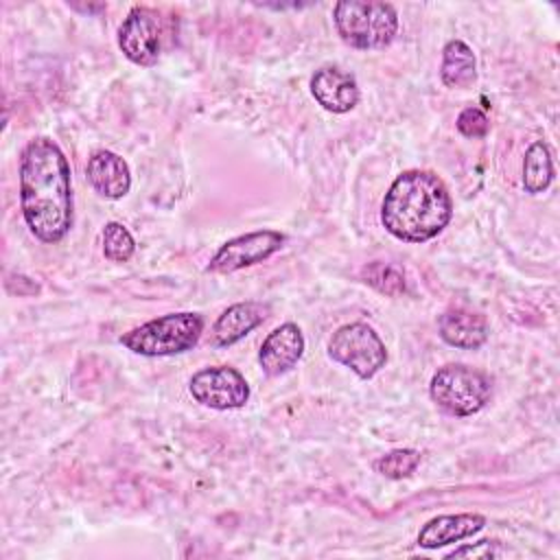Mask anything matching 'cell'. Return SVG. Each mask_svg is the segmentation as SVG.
<instances>
[{"mask_svg": "<svg viewBox=\"0 0 560 560\" xmlns=\"http://www.w3.org/2000/svg\"><path fill=\"white\" fill-rule=\"evenodd\" d=\"M20 208L28 230L44 243L61 241L72 228L70 166L50 138H35L22 151Z\"/></svg>", "mask_w": 560, "mask_h": 560, "instance_id": "obj_1", "label": "cell"}, {"mask_svg": "<svg viewBox=\"0 0 560 560\" xmlns=\"http://www.w3.org/2000/svg\"><path fill=\"white\" fill-rule=\"evenodd\" d=\"M453 214V201L444 182L431 171H405L394 179L381 203L385 230L407 243H424L438 236Z\"/></svg>", "mask_w": 560, "mask_h": 560, "instance_id": "obj_2", "label": "cell"}, {"mask_svg": "<svg viewBox=\"0 0 560 560\" xmlns=\"http://www.w3.org/2000/svg\"><path fill=\"white\" fill-rule=\"evenodd\" d=\"M335 26L339 37L361 50H376L392 44L398 31L396 9L387 2L343 0L335 4Z\"/></svg>", "mask_w": 560, "mask_h": 560, "instance_id": "obj_3", "label": "cell"}, {"mask_svg": "<svg viewBox=\"0 0 560 560\" xmlns=\"http://www.w3.org/2000/svg\"><path fill=\"white\" fill-rule=\"evenodd\" d=\"M201 330L203 317L199 313H168L125 332L120 343L136 354L168 357L195 348Z\"/></svg>", "mask_w": 560, "mask_h": 560, "instance_id": "obj_4", "label": "cell"}, {"mask_svg": "<svg viewBox=\"0 0 560 560\" xmlns=\"http://www.w3.org/2000/svg\"><path fill=\"white\" fill-rule=\"evenodd\" d=\"M429 394L444 411L453 416H472L490 400L492 383L479 370L462 363H448L433 374Z\"/></svg>", "mask_w": 560, "mask_h": 560, "instance_id": "obj_5", "label": "cell"}, {"mask_svg": "<svg viewBox=\"0 0 560 560\" xmlns=\"http://www.w3.org/2000/svg\"><path fill=\"white\" fill-rule=\"evenodd\" d=\"M328 354L350 368L359 378H372L387 361L385 343L374 328L363 322L339 326L328 341Z\"/></svg>", "mask_w": 560, "mask_h": 560, "instance_id": "obj_6", "label": "cell"}, {"mask_svg": "<svg viewBox=\"0 0 560 560\" xmlns=\"http://www.w3.org/2000/svg\"><path fill=\"white\" fill-rule=\"evenodd\" d=\"M188 389L197 402L210 409H238L249 398L245 376L230 365H212L192 374Z\"/></svg>", "mask_w": 560, "mask_h": 560, "instance_id": "obj_7", "label": "cell"}, {"mask_svg": "<svg viewBox=\"0 0 560 560\" xmlns=\"http://www.w3.org/2000/svg\"><path fill=\"white\" fill-rule=\"evenodd\" d=\"M284 243V234L276 230H260L241 234L219 247V252L212 256L208 271L210 273H232L243 267L256 265L273 256Z\"/></svg>", "mask_w": 560, "mask_h": 560, "instance_id": "obj_8", "label": "cell"}, {"mask_svg": "<svg viewBox=\"0 0 560 560\" xmlns=\"http://www.w3.org/2000/svg\"><path fill=\"white\" fill-rule=\"evenodd\" d=\"M118 46L138 66H153L160 57V15L149 7H133L118 28Z\"/></svg>", "mask_w": 560, "mask_h": 560, "instance_id": "obj_9", "label": "cell"}, {"mask_svg": "<svg viewBox=\"0 0 560 560\" xmlns=\"http://www.w3.org/2000/svg\"><path fill=\"white\" fill-rule=\"evenodd\" d=\"M304 352V335L295 324H282L267 335L260 346L258 363L265 374L280 376L289 372Z\"/></svg>", "mask_w": 560, "mask_h": 560, "instance_id": "obj_10", "label": "cell"}, {"mask_svg": "<svg viewBox=\"0 0 560 560\" xmlns=\"http://www.w3.org/2000/svg\"><path fill=\"white\" fill-rule=\"evenodd\" d=\"M311 92L315 101L332 114H346L359 103L357 79L335 66H324L311 77Z\"/></svg>", "mask_w": 560, "mask_h": 560, "instance_id": "obj_11", "label": "cell"}, {"mask_svg": "<svg viewBox=\"0 0 560 560\" xmlns=\"http://www.w3.org/2000/svg\"><path fill=\"white\" fill-rule=\"evenodd\" d=\"M269 315V306L262 302H238L225 308L212 326V341L219 348L232 346L260 326Z\"/></svg>", "mask_w": 560, "mask_h": 560, "instance_id": "obj_12", "label": "cell"}, {"mask_svg": "<svg viewBox=\"0 0 560 560\" xmlns=\"http://www.w3.org/2000/svg\"><path fill=\"white\" fill-rule=\"evenodd\" d=\"M88 182L105 199H120L129 192L131 175L127 162L112 151H96L88 160Z\"/></svg>", "mask_w": 560, "mask_h": 560, "instance_id": "obj_13", "label": "cell"}, {"mask_svg": "<svg viewBox=\"0 0 560 560\" xmlns=\"http://www.w3.org/2000/svg\"><path fill=\"white\" fill-rule=\"evenodd\" d=\"M440 337L455 348L475 350L488 339V322L483 315L466 308H446L438 319Z\"/></svg>", "mask_w": 560, "mask_h": 560, "instance_id": "obj_14", "label": "cell"}, {"mask_svg": "<svg viewBox=\"0 0 560 560\" xmlns=\"http://www.w3.org/2000/svg\"><path fill=\"white\" fill-rule=\"evenodd\" d=\"M483 525L486 518L481 514H442L420 529L418 545L424 549H438L477 534Z\"/></svg>", "mask_w": 560, "mask_h": 560, "instance_id": "obj_15", "label": "cell"}, {"mask_svg": "<svg viewBox=\"0 0 560 560\" xmlns=\"http://www.w3.org/2000/svg\"><path fill=\"white\" fill-rule=\"evenodd\" d=\"M440 77L444 85L448 88H468L477 79V61L468 44L462 39H451L446 42L442 50V66H440Z\"/></svg>", "mask_w": 560, "mask_h": 560, "instance_id": "obj_16", "label": "cell"}, {"mask_svg": "<svg viewBox=\"0 0 560 560\" xmlns=\"http://www.w3.org/2000/svg\"><path fill=\"white\" fill-rule=\"evenodd\" d=\"M551 179H553L551 151L542 140H538L527 149L523 160V188L529 195H538L551 184Z\"/></svg>", "mask_w": 560, "mask_h": 560, "instance_id": "obj_17", "label": "cell"}, {"mask_svg": "<svg viewBox=\"0 0 560 560\" xmlns=\"http://www.w3.org/2000/svg\"><path fill=\"white\" fill-rule=\"evenodd\" d=\"M136 243L122 223L109 221L103 228V254L114 262H127L133 256Z\"/></svg>", "mask_w": 560, "mask_h": 560, "instance_id": "obj_18", "label": "cell"}, {"mask_svg": "<svg viewBox=\"0 0 560 560\" xmlns=\"http://www.w3.org/2000/svg\"><path fill=\"white\" fill-rule=\"evenodd\" d=\"M418 464H420V453L418 451L396 448V451H389L383 457H378L374 462V470L381 472L383 477H389V479H402V477H409L416 470Z\"/></svg>", "mask_w": 560, "mask_h": 560, "instance_id": "obj_19", "label": "cell"}, {"mask_svg": "<svg viewBox=\"0 0 560 560\" xmlns=\"http://www.w3.org/2000/svg\"><path fill=\"white\" fill-rule=\"evenodd\" d=\"M363 278L368 284L387 295H400L405 291V276L396 267L385 262H372L370 267H365Z\"/></svg>", "mask_w": 560, "mask_h": 560, "instance_id": "obj_20", "label": "cell"}, {"mask_svg": "<svg viewBox=\"0 0 560 560\" xmlns=\"http://www.w3.org/2000/svg\"><path fill=\"white\" fill-rule=\"evenodd\" d=\"M457 129L466 138H483L488 133V116L479 107H466L457 116Z\"/></svg>", "mask_w": 560, "mask_h": 560, "instance_id": "obj_21", "label": "cell"}, {"mask_svg": "<svg viewBox=\"0 0 560 560\" xmlns=\"http://www.w3.org/2000/svg\"><path fill=\"white\" fill-rule=\"evenodd\" d=\"M464 556H470V558H494V556H501V549L497 547V540H479L477 545L451 551L446 558H464Z\"/></svg>", "mask_w": 560, "mask_h": 560, "instance_id": "obj_22", "label": "cell"}]
</instances>
